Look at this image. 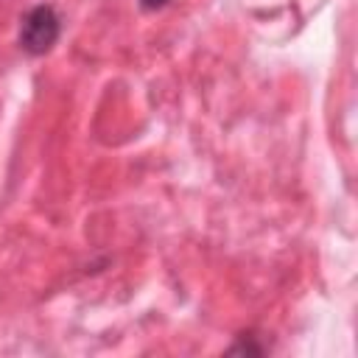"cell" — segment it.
<instances>
[{
  "mask_svg": "<svg viewBox=\"0 0 358 358\" xmlns=\"http://www.w3.org/2000/svg\"><path fill=\"white\" fill-rule=\"evenodd\" d=\"M59 34H62V20H59L56 8L48 6V3H39V6H34L22 14L17 39H20V48L25 53L42 56L56 45Z\"/></svg>",
  "mask_w": 358,
  "mask_h": 358,
  "instance_id": "6da1fadb",
  "label": "cell"
},
{
  "mask_svg": "<svg viewBox=\"0 0 358 358\" xmlns=\"http://www.w3.org/2000/svg\"><path fill=\"white\" fill-rule=\"evenodd\" d=\"M140 6H143L145 11H157V8L168 6V0H140Z\"/></svg>",
  "mask_w": 358,
  "mask_h": 358,
  "instance_id": "7a4b0ae2",
  "label": "cell"
}]
</instances>
